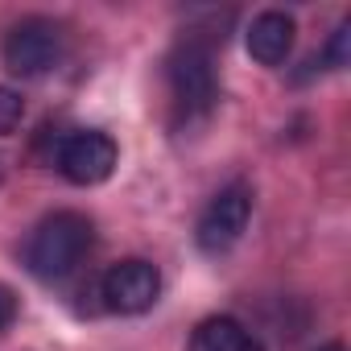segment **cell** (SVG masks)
I'll list each match as a JSON object with an SVG mask.
<instances>
[{"label":"cell","mask_w":351,"mask_h":351,"mask_svg":"<svg viewBox=\"0 0 351 351\" xmlns=\"http://www.w3.org/2000/svg\"><path fill=\"white\" fill-rule=\"evenodd\" d=\"M165 79L173 95V112L186 124H203L219 104V75H215V38L191 29L165 58Z\"/></svg>","instance_id":"obj_1"},{"label":"cell","mask_w":351,"mask_h":351,"mask_svg":"<svg viewBox=\"0 0 351 351\" xmlns=\"http://www.w3.org/2000/svg\"><path fill=\"white\" fill-rule=\"evenodd\" d=\"M91 240H95V228H91L87 215L54 211L29 232V240H25V269L38 281H66L83 265V256L91 252Z\"/></svg>","instance_id":"obj_2"},{"label":"cell","mask_w":351,"mask_h":351,"mask_svg":"<svg viewBox=\"0 0 351 351\" xmlns=\"http://www.w3.org/2000/svg\"><path fill=\"white\" fill-rule=\"evenodd\" d=\"M66 54V38L62 25L50 17H25L5 34V46H0V58H5V71L17 79H42L50 75Z\"/></svg>","instance_id":"obj_3"},{"label":"cell","mask_w":351,"mask_h":351,"mask_svg":"<svg viewBox=\"0 0 351 351\" xmlns=\"http://www.w3.org/2000/svg\"><path fill=\"white\" fill-rule=\"evenodd\" d=\"M248 219H252V186L248 182L223 186L199 215V228H195L199 252H207V256L232 252L240 244V236L248 232Z\"/></svg>","instance_id":"obj_4"},{"label":"cell","mask_w":351,"mask_h":351,"mask_svg":"<svg viewBox=\"0 0 351 351\" xmlns=\"http://www.w3.org/2000/svg\"><path fill=\"white\" fill-rule=\"evenodd\" d=\"M116 161H120V149L104 128H75V132H66L58 141V153H54V165L71 186L108 182Z\"/></svg>","instance_id":"obj_5"},{"label":"cell","mask_w":351,"mask_h":351,"mask_svg":"<svg viewBox=\"0 0 351 351\" xmlns=\"http://www.w3.org/2000/svg\"><path fill=\"white\" fill-rule=\"evenodd\" d=\"M99 298L112 314H145L153 310V302L161 298V273L153 261L145 256H128V261H116L104 281H99Z\"/></svg>","instance_id":"obj_6"},{"label":"cell","mask_w":351,"mask_h":351,"mask_svg":"<svg viewBox=\"0 0 351 351\" xmlns=\"http://www.w3.org/2000/svg\"><path fill=\"white\" fill-rule=\"evenodd\" d=\"M293 34H298L293 17L269 9V13H256L252 17V25L244 29V46H248V54L261 66H281L289 58V50H293Z\"/></svg>","instance_id":"obj_7"},{"label":"cell","mask_w":351,"mask_h":351,"mask_svg":"<svg viewBox=\"0 0 351 351\" xmlns=\"http://www.w3.org/2000/svg\"><path fill=\"white\" fill-rule=\"evenodd\" d=\"M191 351H265L261 339L232 314H211L195 326Z\"/></svg>","instance_id":"obj_8"},{"label":"cell","mask_w":351,"mask_h":351,"mask_svg":"<svg viewBox=\"0 0 351 351\" xmlns=\"http://www.w3.org/2000/svg\"><path fill=\"white\" fill-rule=\"evenodd\" d=\"M347 58H351V21H339L335 34H330V42L322 46V54H318L314 62H322L326 71H343Z\"/></svg>","instance_id":"obj_9"},{"label":"cell","mask_w":351,"mask_h":351,"mask_svg":"<svg viewBox=\"0 0 351 351\" xmlns=\"http://www.w3.org/2000/svg\"><path fill=\"white\" fill-rule=\"evenodd\" d=\"M25 120V99L13 87H0V136H13Z\"/></svg>","instance_id":"obj_10"},{"label":"cell","mask_w":351,"mask_h":351,"mask_svg":"<svg viewBox=\"0 0 351 351\" xmlns=\"http://www.w3.org/2000/svg\"><path fill=\"white\" fill-rule=\"evenodd\" d=\"M13 322H17V293L0 281V335H5Z\"/></svg>","instance_id":"obj_11"},{"label":"cell","mask_w":351,"mask_h":351,"mask_svg":"<svg viewBox=\"0 0 351 351\" xmlns=\"http://www.w3.org/2000/svg\"><path fill=\"white\" fill-rule=\"evenodd\" d=\"M322 351H343V347H339V343H330V347H322Z\"/></svg>","instance_id":"obj_12"}]
</instances>
